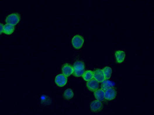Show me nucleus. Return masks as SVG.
<instances>
[{
  "instance_id": "obj_4",
  "label": "nucleus",
  "mask_w": 154,
  "mask_h": 115,
  "mask_svg": "<svg viewBox=\"0 0 154 115\" xmlns=\"http://www.w3.org/2000/svg\"><path fill=\"white\" fill-rule=\"evenodd\" d=\"M56 84L59 87H63L67 84L68 79L66 76L63 74H59L56 76L55 79Z\"/></svg>"
},
{
  "instance_id": "obj_12",
  "label": "nucleus",
  "mask_w": 154,
  "mask_h": 115,
  "mask_svg": "<svg viewBox=\"0 0 154 115\" xmlns=\"http://www.w3.org/2000/svg\"><path fill=\"white\" fill-rule=\"evenodd\" d=\"M94 95L97 100L102 101L104 100V91L102 89H99L94 91Z\"/></svg>"
},
{
  "instance_id": "obj_9",
  "label": "nucleus",
  "mask_w": 154,
  "mask_h": 115,
  "mask_svg": "<svg viewBox=\"0 0 154 115\" xmlns=\"http://www.w3.org/2000/svg\"><path fill=\"white\" fill-rule=\"evenodd\" d=\"M102 108V103L101 101L99 100H94L91 103L90 109L93 112H99Z\"/></svg>"
},
{
  "instance_id": "obj_14",
  "label": "nucleus",
  "mask_w": 154,
  "mask_h": 115,
  "mask_svg": "<svg viewBox=\"0 0 154 115\" xmlns=\"http://www.w3.org/2000/svg\"><path fill=\"white\" fill-rule=\"evenodd\" d=\"M83 78L86 81H89L94 78V72L91 70H87L84 72L83 74Z\"/></svg>"
},
{
  "instance_id": "obj_13",
  "label": "nucleus",
  "mask_w": 154,
  "mask_h": 115,
  "mask_svg": "<svg viewBox=\"0 0 154 115\" xmlns=\"http://www.w3.org/2000/svg\"><path fill=\"white\" fill-rule=\"evenodd\" d=\"M14 29L15 28L13 26L7 24L4 26L3 32L6 35H11L14 32Z\"/></svg>"
},
{
  "instance_id": "obj_7",
  "label": "nucleus",
  "mask_w": 154,
  "mask_h": 115,
  "mask_svg": "<svg viewBox=\"0 0 154 115\" xmlns=\"http://www.w3.org/2000/svg\"><path fill=\"white\" fill-rule=\"evenodd\" d=\"M86 86L91 91H95L99 88V84L96 80L92 79L87 82Z\"/></svg>"
},
{
  "instance_id": "obj_5",
  "label": "nucleus",
  "mask_w": 154,
  "mask_h": 115,
  "mask_svg": "<svg viewBox=\"0 0 154 115\" xmlns=\"http://www.w3.org/2000/svg\"><path fill=\"white\" fill-rule=\"evenodd\" d=\"M117 93L113 88H109L104 91V98L107 100H113L116 96Z\"/></svg>"
},
{
  "instance_id": "obj_6",
  "label": "nucleus",
  "mask_w": 154,
  "mask_h": 115,
  "mask_svg": "<svg viewBox=\"0 0 154 115\" xmlns=\"http://www.w3.org/2000/svg\"><path fill=\"white\" fill-rule=\"evenodd\" d=\"M94 78L98 83H102L106 79L101 69H97L94 72Z\"/></svg>"
},
{
  "instance_id": "obj_2",
  "label": "nucleus",
  "mask_w": 154,
  "mask_h": 115,
  "mask_svg": "<svg viewBox=\"0 0 154 115\" xmlns=\"http://www.w3.org/2000/svg\"><path fill=\"white\" fill-rule=\"evenodd\" d=\"M84 43V39L81 35H75L72 39V44L73 47L77 49H80Z\"/></svg>"
},
{
  "instance_id": "obj_3",
  "label": "nucleus",
  "mask_w": 154,
  "mask_h": 115,
  "mask_svg": "<svg viewBox=\"0 0 154 115\" xmlns=\"http://www.w3.org/2000/svg\"><path fill=\"white\" fill-rule=\"evenodd\" d=\"M20 20V17L19 14L17 13H13L9 15L7 17L5 21L7 23V24L14 26L18 24Z\"/></svg>"
},
{
  "instance_id": "obj_15",
  "label": "nucleus",
  "mask_w": 154,
  "mask_h": 115,
  "mask_svg": "<svg viewBox=\"0 0 154 115\" xmlns=\"http://www.w3.org/2000/svg\"><path fill=\"white\" fill-rule=\"evenodd\" d=\"M103 72L105 76V79H108L110 78L112 75V69L110 67H106L103 69Z\"/></svg>"
},
{
  "instance_id": "obj_17",
  "label": "nucleus",
  "mask_w": 154,
  "mask_h": 115,
  "mask_svg": "<svg viewBox=\"0 0 154 115\" xmlns=\"http://www.w3.org/2000/svg\"><path fill=\"white\" fill-rule=\"evenodd\" d=\"M3 29H4V26L3 24L0 23V35H1L3 32Z\"/></svg>"
},
{
  "instance_id": "obj_16",
  "label": "nucleus",
  "mask_w": 154,
  "mask_h": 115,
  "mask_svg": "<svg viewBox=\"0 0 154 115\" xmlns=\"http://www.w3.org/2000/svg\"><path fill=\"white\" fill-rule=\"evenodd\" d=\"M74 95L73 90L71 89H67L64 92V96L65 98V99L68 100L72 99L74 96Z\"/></svg>"
},
{
  "instance_id": "obj_1",
  "label": "nucleus",
  "mask_w": 154,
  "mask_h": 115,
  "mask_svg": "<svg viewBox=\"0 0 154 115\" xmlns=\"http://www.w3.org/2000/svg\"><path fill=\"white\" fill-rule=\"evenodd\" d=\"M73 74L76 77H80L84 73V65L83 61H77L73 66Z\"/></svg>"
},
{
  "instance_id": "obj_10",
  "label": "nucleus",
  "mask_w": 154,
  "mask_h": 115,
  "mask_svg": "<svg viewBox=\"0 0 154 115\" xmlns=\"http://www.w3.org/2000/svg\"><path fill=\"white\" fill-rule=\"evenodd\" d=\"M116 60L118 63H120L122 62L125 59L126 53L123 51H116L115 54Z\"/></svg>"
},
{
  "instance_id": "obj_8",
  "label": "nucleus",
  "mask_w": 154,
  "mask_h": 115,
  "mask_svg": "<svg viewBox=\"0 0 154 115\" xmlns=\"http://www.w3.org/2000/svg\"><path fill=\"white\" fill-rule=\"evenodd\" d=\"M62 71L63 75L66 77H68L73 74V68L69 64H65L62 68Z\"/></svg>"
},
{
  "instance_id": "obj_11",
  "label": "nucleus",
  "mask_w": 154,
  "mask_h": 115,
  "mask_svg": "<svg viewBox=\"0 0 154 115\" xmlns=\"http://www.w3.org/2000/svg\"><path fill=\"white\" fill-rule=\"evenodd\" d=\"M114 86V83L112 81L105 79L101 85V88L103 91H105L109 88H112Z\"/></svg>"
}]
</instances>
